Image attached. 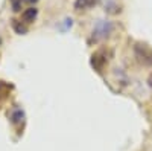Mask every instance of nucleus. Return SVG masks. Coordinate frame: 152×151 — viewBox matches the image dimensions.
<instances>
[{
  "label": "nucleus",
  "mask_w": 152,
  "mask_h": 151,
  "mask_svg": "<svg viewBox=\"0 0 152 151\" xmlns=\"http://www.w3.org/2000/svg\"><path fill=\"white\" fill-rule=\"evenodd\" d=\"M9 90H11V85H8L3 81H0V101H3L6 98V95L9 93Z\"/></svg>",
  "instance_id": "nucleus-7"
},
{
  "label": "nucleus",
  "mask_w": 152,
  "mask_h": 151,
  "mask_svg": "<svg viewBox=\"0 0 152 151\" xmlns=\"http://www.w3.org/2000/svg\"><path fill=\"white\" fill-rule=\"evenodd\" d=\"M135 55L145 64H152V52L145 44H137L135 46Z\"/></svg>",
  "instance_id": "nucleus-1"
},
{
  "label": "nucleus",
  "mask_w": 152,
  "mask_h": 151,
  "mask_svg": "<svg viewBox=\"0 0 152 151\" xmlns=\"http://www.w3.org/2000/svg\"><path fill=\"white\" fill-rule=\"evenodd\" d=\"M37 14H38V9H35V8H29V9H26V11H24L23 14H21V18H23L24 23H31V21L35 20Z\"/></svg>",
  "instance_id": "nucleus-2"
},
{
  "label": "nucleus",
  "mask_w": 152,
  "mask_h": 151,
  "mask_svg": "<svg viewBox=\"0 0 152 151\" xmlns=\"http://www.w3.org/2000/svg\"><path fill=\"white\" fill-rule=\"evenodd\" d=\"M14 28H15V31H17V32H20V34H24V32H26V28L20 26L18 23H15V24H14Z\"/></svg>",
  "instance_id": "nucleus-9"
},
{
  "label": "nucleus",
  "mask_w": 152,
  "mask_h": 151,
  "mask_svg": "<svg viewBox=\"0 0 152 151\" xmlns=\"http://www.w3.org/2000/svg\"><path fill=\"white\" fill-rule=\"evenodd\" d=\"M97 3V0H76L75 2V8L76 9H88V8H91Z\"/></svg>",
  "instance_id": "nucleus-3"
},
{
  "label": "nucleus",
  "mask_w": 152,
  "mask_h": 151,
  "mask_svg": "<svg viewBox=\"0 0 152 151\" xmlns=\"http://www.w3.org/2000/svg\"><path fill=\"white\" fill-rule=\"evenodd\" d=\"M0 43H2V40H0Z\"/></svg>",
  "instance_id": "nucleus-10"
},
{
  "label": "nucleus",
  "mask_w": 152,
  "mask_h": 151,
  "mask_svg": "<svg viewBox=\"0 0 152 151\" xmlns=\"http://www.w3.org/2000/svg\"><path fill=\"white\" fill-rule=\"evenodd\" d=\"M23 111L20 110V108H14V110H12L11 111V121L12 122H14V124H18L21 119H23Z\"/></svg>",
  "instance_id": "nucleus-5"
},
{
  "label": "nucleus",
  "mask_w": 152,
  "mask_h": 151,
  "mask_svg": "<svg viewBox=\"0 0 152 151\" xmlns=\"http://www.w3.org/2000/svg\"><path fill=\"white\" fill-rule=\"evenodd\" d=\"M110 31H111V24L107 23V21H104V23H99V24H97V28L94 29L93 34H100L102 37H105V35H108Z\"/></svg>",
  "instance_id": "nucleus-4"
},
{
  "label": "nucleus",
  "mask_w": 152,
  "mask_h": 151,
  "mask_svg": "<svg viewBox=\"0 0 152 151\" xmlns=\"http://www.w3.org/2000/svg\"><path fill=\"white\" fill-rule=\"evenodd\" d=\"M105 61H107V60L100 57V54H94V55H93V58H91V64H93L96 69H100Z\"/></svg>",
  "instance_id": "nucleus-6"
},
{
  "label": "nucleus",
  "mask_w": 152,
  "mask_h": 151,
  "mask_svg": "<svg viewBox=\"0 0 152 151\" xmlns=\"http://www.w3.org/2000/svg\"><path fill=\"white\" fill-rule=\"evenodd\" d=\"M18 2L21 3V2H26V3H34V2H37V0H18ZM18 2H14V8H15V11H18Z\"/></svg>",
  "instance_id": "nucleus-8"
}]
</instances>
